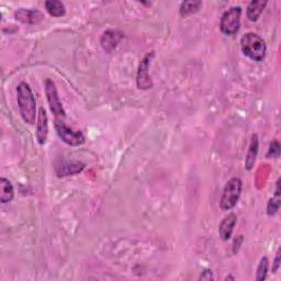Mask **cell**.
I'll use <instances>...</instances> for the list:
<instances>
[{
	"instance_id": "4",
	"label": "cell",
	"mask_w": 281,
	"mask_h": 281,
	"mask_svg": "<svg viewBox=\"0 0 281 281\" xmlns=\"http://www.w3.org/2000/svg\"><path fill=\"white\" fill-rule=\"evenodd\" d=\"M240 16L242 8L239 6L226 10L222 15L220 22V29L222 33L225 35H234L235 33H237L240 27Z\"/></svg>"
},
{
	"instance_id": "3",
	"label": "cell",
	"mask_w": 281,
	"mask_h": 281,
	"mask_svg": "<svg viewBox=\"0 0 281 281\" xmlns=\"http://www.w3.org/2000/svg\"><path fill=\"white\" fill-rule=\"evenodd\" d=\"M242 180L237 177L232 178L226 182L220 199V207L222 210H232L236 206L242 193Z\"/></svg>"
},
{
	"instance_id": "2",
	"label": "cell",
	"mask_w": 281,
	"mask_h": 281,
	"mask_svg": "<svg viewBox=\"0 0 281 281\" xmlns=\"http://www.w3.org/2000/svg\"><path fill=\"white\" fill-rule=\"evenodd\" d=\"M240 49L243 54L250 57L252 61L261 62L266 57L267 47L264 41L258 34L248 32L240 38Z\"/></svg>"
},
{
	"instance_id": "7",
	"label": "cell",
	"mask_w": 281,
	"mask_h": 281,
	"mask_svg": "<svg viewBox=\"0 0 281 281\" xmlns=\"http://www.w3.org/2000/svg\"><path fill=\"white\" fill-rule=\"evenodd\" d=\"M154 56L153 53L147 54L144 60L140 64L139 69H137V77H136V84L137 87L140 89H151L153 84L151 81V77L148 75V68H149V62L151 58Z\"/></svg>"
},
{
	"instance_id": "22",
	"label": "cell",
	"mask_w": 281,
	"mask_h": 281,
	"mask_svg": "<svg viewBox=\"0 0 281 281\" xmlns=\"http://www.w3.org/2000/svg\"><path fill=\"white\" fill-rule=\"evenodd\" d=\"M280 267V250H278L277 254H276V258L273 260L272 264V272H276Z\"/></svg>"
},
{
	"instance_id": "13",
	"label": "cell",
	"mask_w": 281,
	"mask_h": 281,
	"mask_svg": "<svg viewBox=\"0 0 281 281\" xmlns=\"http://www.w3.org/2000/svg\"><path fill=\"white\" fill-rule=\"evenodd\" d=\"M85 168V164L81 162H75V163H65L61 166L56 168V174L58 177H65V176H70L81 173Z\"/></svg>"
},
{
	"instance_id": "8",
	"label": "cell",
	"mask_w": 281,
	"mask_h": 281,
	"mask_svg": "<svg viewBox=\"0 0 281 281\" xmlns=\"http://www.w3.org/2000/svg\"><path fill=\"white\" fill-rule=\"evenodd\" d=\"M49 135V117L47 111L43 108H40L37 114V123H36V140L38 144H45Z\"/></svg>"
},
{
	"instance_id": "11",
	"label": "cell",
	"mask_w": 281,
	"mask_h": 281,
	"mask_svg": "<svg viewBox=\"0 0 281 281\" xmlns=\"http://www.w3.org/2000/svg\"><path fill=\"white\" fill-rule=\"evenodd\" d=\"M237 217L235 213H228L226 217L222 220L219 225V235L222 240H228L231 238L234 227L236 225Z\"/></svg>"
},
{
	"instance_id": "10",
	"label": "cell",
	"mask_w": 281,
	"mask_h": 281,
	"mask_svg": "<svg viewBox=\"0 0 281 281\" xmlns=\"http://www.w3.org/2000/svg\"><path fill=\"white\" fill-rule=\"evenodd\" d=\"M123 37V33L119 30H107L106 32H103V34L101 36V47L102 49L110 53V52H112L115 48L116 45L120 43V41L122 40Z\"/></svg>"
},
{
	"instance_id": "16",
	"label": "cell",
	"mask_w": 281,
	"mask_h": 281,
	"mask_svg": "<svg viewBox=\"0 0 281 281\" xmlns=\"http://www.w3.org/2000/svg\"><path fill=\"white\" fill-rule=\"evenodd\" d=\"M45 8H47L49 14L52 17H62L65 15V6L62 2H56V0H50L45 3Z\"/></svg>"
},
{
	"instance_id": "17",
	"label": "cell",
	"mask_w": 281,
	"mask_h": 281,
	"mask_svg": "<svg viewBox=\"0 0 281 281\" xmlns=\"http://www.w3.org/2000/svg\"><path fill=\"white\" fill-rule=\"evenodd\" d=\"M280 179L277 180V186H276V192H274V197L271 198L268 202V206H267V214L272 215L276 214L279 211V208H280Z\"/></svg>"
},
{
	"instance_id": "19",
	"label": "cell",
	"mask_w": 281,
	"mask_h": 281,
	"mask_svg": "<svg viewBox=\"0 0 281 281\" xmlns=\"http://www.w3.org/2000/svg\"><path fill=\"white\" fill-rule=\"evenodd\" d=\"M268 269H269V260L267 257H263L260 259V263L257 268L256 273V280L257 281H264L267 278Z\"/></svg>"
},
{
	"instance_id": "18",
	"label": "cell",
	"mask_w": 281,
	"mask_h": 281,
	"mask_svg": "<svg viewBox=\"0 0 281 281\" xmlns=\"http://www.w3.org/2000/svg\"><path fill=\"white\" fill-rule=\"evenodd\" d=\"M201 6H202L201 2H185L181 4L179 12L182 17L190 16L192 14H195V12L200 9Z\"/></svg>"
},
{
	"instance_id": "14",
	"label": "cell",
	"mask_w": 281,
	"mask_h": 281,
	"mask_svg": "<svg viewBox=\"0 0 281 281\" xmlns=\"http://www.w3.org/2000/svg\"><path fill=\"white\" fill-rule=\"evenodd\" d=\"M267 4V2H263V0H253L247 7V18L253 22L257 21L260 15L265 10Z\"/></svg>"
},
{
	"instance_id": "23",
	"label": "cell",
	"mask_w": 281,
	"mask_h": 281,
	"mask_svg": "<svg viewBox=\"0 0 281 281\" xmlns=\"http://www.w3.org/2000/svg\"><path fill=\"white\" fill-rule=\"evenodd\" d=\"M242 242H243V236H242L240 238H239V242H237V239H235V242H234V253L236 254L237 252H238V250H239V245L242 244Z\"/></svg>"
},
{
	"instance_id": "12",
	"label": "cell",
	"mask_w": 281,
	"mask_h": 281,
	"mask_svg": "<svg viewBox=\"0 0 281 281\" xmlns=\"http://www.w3.org/2000/svg\"><path fill=\"white\" fill-rule=\"evenodd\" d=\"M258 148H259V141H258V135L257 134H253L252 136V141L250 147H248V151L246 154V158H245V168L247 171H252L255 163H256V158H257V154H258Z\"/></svg>"
},
{
	"instance_id": "6",
	"label": "cell",
	"mask_w": 281,
	"mask_h": 281,
	"mask_svg": "<svg viewBox=\"0 0 281 281\" xmlns=\"http://www.w3.org/2000/svg\"><path fill=\"white\" fill-rule=\"evenodd\" d=\"M44 87H45V95H47V99L50 104V109L56 116H65V110L63 108V104L61 102L60 97H58L57 89L55 86V83L51 79V78H47L44 82Z\"/></svg>"
},
{
	"instance_id": "15",
	"label": "cell",
	"mask_w": 281,
	"mask_h": 281,
	"mask_svg": "<svg viewBox=\"0 0 281 281\" xmlns=\"http://www.w3.org/2000/svg\"><path fill=\"white\" fill-rule=\"evenodd\" d=\"M14 197H15L14 186H12V184L8 179L3 177L0 179V202L4 205L8 204V202L12 201Z\"/></svg>"
},
{
	"instance_id": "5",
	"label": "cell",
	"mask_w": 281,
	"mask_h": 281,
	"mask_svg": "<svg viewBox=\"0 0 281 281\" xmlns=\"http://www.w3.org/2000/svg\"><path fill=\"white\" fill-rule=\"evenodd\" d=\"M55 129H56L57 135L60 136V139L64 143H66L67 145L79 146L85 143V135L83 134L82 131H76L70 129L62 121L56 120Z\"/></svg>"
},
{
	"instance_id": "9",
	"label": "cell",
	"mask_w": 281,
	"mask_h": 281,
	"mask_svg": "<svg viewBox=\"0 0 281 281\" xmlns=\"http://www.w3.org/2000/svg\"><path fill=\"white\" fill-rule=\"evenodd\" d=\"M15 18L18 21L27 24H37L43 21L44 16L41 11L35 9L21 8L15 12Z\"/></svg>"
},
{
	"instance_id": "20",
	"label": "cell",
	"mask_w": 281,
	"mask_h": 281,
	"mask_svg": "<svg viewBox=\"0 0 281 281\" xmlns=\"http://www.w3.org/2000/svg\"><path fill=\"white\" fill-rule=\"evenodd\" d=\"M280 155V144L278 141H272L270 143V146L269 149H268V153H267V157L268 158H278Z\"/></svg>"
},
{
	"instance_id": "24",
	"label": "cell",
	"mask_w": 281,
	"mask_h": 281,
	"mask_svg": "<svg viewBox=\"0 0 281 281\" xmlns=\"http://www.w3.org/2000/svg\"><path fill=\"white\" fill-rule=\"evenodd\" d=\"M228 279H230V280H235V278L232 277V276H227V277H225V280H228Z\"/></svg>"
},
{
	"instance_id": "21",
	"label": "cell",
	"mask_w": 281,
	"mask_h": 281,
	"mask_svg": "<svg viewBox=\"0 0 281 281\" xmlns=\"http://www.w3.org/2000/svg\"><path fill=\"white\" fill-rule=\"evenodd\" d=\"M214 277H213V273L211 270H205L204 272H202L200 274V277H199V280H213Z\"/></svg>"
},
{
	"instance_id": "1",
	"label": "cell",
	"mask_w": 281,
	"mask_h": 281,
	"mask_svg": "<svg viewBox=\"0 0 281 281\" xmlns=\"http://www.w3.org/2000/svg\"><path fill=\"white\" fill-rule=\"evenodd\" d=\"M17 100L20 114L25 123H35L36 119V101L33 91L27 83H20L17 87Z\"/></svg>"
}]
</instances>
